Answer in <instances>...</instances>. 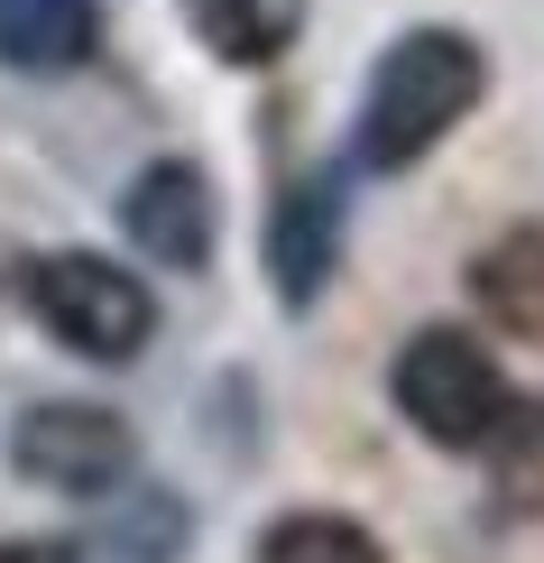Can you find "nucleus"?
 Wrapping results in <instances>:
<instances>
[{
    "label": "nucleus",
    "instance_id": "obj_1",
    "mask_svg": "<svg viewBox=\"0 0 544 563\" xmlns=\"http://www.w3.org/2000/svg\"><path fill=\"white\" fill-rule=\"evenodd\" d=\"M480 92H489V65H480V46L462 29H407L378 56L369 92H360V157L378 176L434 157L443 139L480 111Z\"/></svg>",
    "mask_w": 544,
    "mask_h": 563
},
{
    "label": "nucleus",
    "instance_id": "obj_2",
    "mask_svg": "<svg viewBox=\"0 0 544 563\" xmlns=\"http://www.w3.org/2000/svg\"><path fill=\"white\" fill-rule=\"evenodd\" d=\"M508 407H517L508 369L470 333H453V323H434V333H415L397 351V416H407L424 443H443V453H480V443L508 426Z\"/></svg>",
    "mask_w": 544,
    "mask_h": 563
},
{
    "label": "nucleus",
    "instance_id": "obj_3",
    "mask_svg": "<svg viewBox=\"0 0 544 563\" xmlns=\"http://www.w3.org/2000/svg\"><path fill=\"white\" fill-rule=\"evenodd\" d=\"M19 296H29V314L65 351H84V361H138L148 333H157L148 277H130L121 260H92V250H56V260H37L29 277H19Z\"/></svg>",
    "mask_w": 544,
    "mask_h": 563
},
{
    "label": "nucleus",
    "instance_id": "obj_4",
    "mask_svg": "<svg viewBox=\"0 0 544 563\" xmlns=\"http://www.w3.org/2000/svg\"><path fill=\"white\" fill-rule=\"evenodd\" d=\"M10 462H19V481L56 489V499H102V489H121L138 472V443L111 407H37L10 434Z\"/></svg>",
    "mask_w": 544,
    "mask_h": 563
},
{
    "label": "nucleus",
    "instance_id": "obj_5",
    "mask_svg": "<svg viewBox=\"0 0 544 563\" xmlns=\"http://www.w3.org/2000/svg\"><path fill=\"white\" fill-rule=\"evenodd\" d=\"M121 231L138 241V260L195 277V268L212 260V185H203V167H185V157L138 167L130 195H121Z\"/></svg>",
    "mask_w": 544,
    "mask_h": 563
},
{
    "label": "nucleus",
    "instance_id": "obj_6",
    "mask_svg": "<svg viewBox=\"0 0 544 563\" xmlns=\"http://www.w3.org/2000/svg\"><path fill=\"white\" fill-rule=\"evenodd\" d=\"M342 260V185L333 176H296L268 213V277L287 305H314L323 277Z\"/></svg>",
    "mask_w": 544,
    "mask_h": 563
},
{
    "label": "nucleus",
    "instance_id": "obj_7",
    "mask_svg": "<svg viewBox=\"0 0 544 563\" xmlns=\"http://www.w3.org/2000/svg\"><path fill=\"white\" fill-rule=\"evenodd\" d=\"M92 56H102V0H0L10 75H75Z\"/></svg>",
    "mask_w": 544,
    "mask_h": 563
},
{
    "label": "nucleus",
    "instance_id": "obj_8",
    "mask_svg": "<svg viewBox=\"0 0 544 563\" xmlns=\"http://www.w3.org/2000/svg\"><path fill=\"white\" fill-rule=\"evenodd\" d=\"M470 296L508 342H544V222H517L470 260Z\"/></svg>",
    "mask_w": 544,
    "mask_h": 563
},
{
    "label": "nucleus",
    "instance_id": "obj_9",
    "mask_svg": "<svg viewBox=\"0 0 544 563\" xmlns=\"http://www.w3.org/2000/svg\"><path fill=\"white\" fill-rule=\"evenodd\" d=\"M185 29L222 65H277L304 29V0H185Z\"/></svg>",
    "mask_w": 544,
    "mask_h": 563
},
{
    "label": "nucleus",
    "instance_id": "obj_10",
    "mask_svg": "<svg viewBox=\"0 0 544 563\" xmlns=\"http://www.w3.org/2000/svg\"><path fill=\"white\" fill-rule=\"evenodd\" d=\"M480 453H489V481H499L508 518H544V397L535 407H508V426Z\"/></svg>",
    "mask_w": 544,
    "mask_h": 563
},
{
    "label": "nucleus",
    "instance_id": "obj_11",
    "mask_svg": "<svg viewBox=\"0 0 544 563\" xmlns=\"http://www.w3.org/2000/svg\"><path fill=\"white\" fill-rule=\"evenodd\" d=\"M258 563H388L369 527L333 518V508H304V518H277L258 536Z\"/></svg>",
    "mask_w": 544,
    "mask_h": 563
},
{
    "label": "nucleus",
    "instance_id": "obj_12",
    "mask_svg": "<svg viewBox=\"0 0 544 563\" xmlns=\"http://www.w3.org/2000/svg\"><path fill=\"white\" fill-rule=\"evenodd\" d=\"M0 563H75V545H46V536H19V545H0Z\"/></svg>",
    "mask_w": 544,
    "mask_h": 563
}]
</instances>
